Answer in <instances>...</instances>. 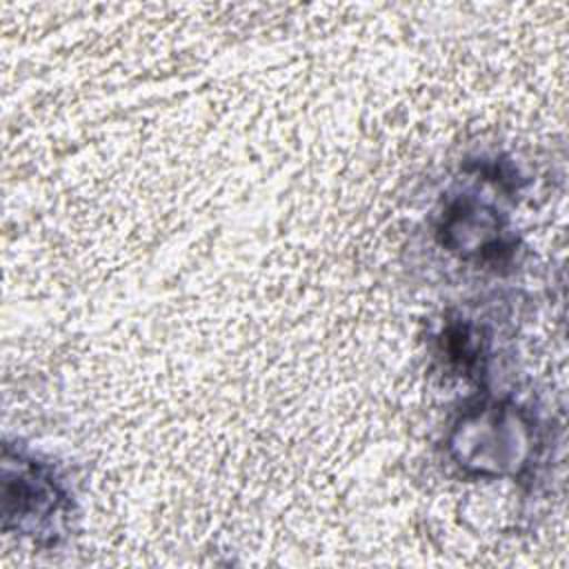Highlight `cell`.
Returning a JSON list of instances; mask_svg holds the SVG:
<instances>
[{"instance_id":"6da1fadb","label":"cell","mask_w":569,"mask_h":569,"mask_svg":"<svg viewBox=\"0 0 569 569\" xmlns=\"http://www.w3.org/2000/svg\"><path fill=\"white\" fill-rule=\"evenodd\" d=\"M16 500V507H7V518L16 516L18 527H24V520L29 518H47L53 513H60L64 493L62 489L53 482V478L47 473L44 467L24 462L18 467V489L16 498L7 496V502Z\"/></svg>"}]
</instances>
